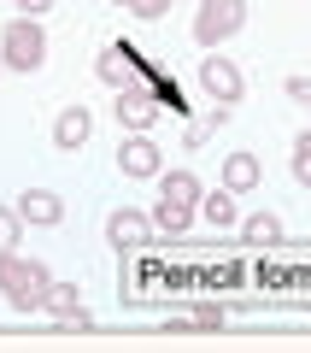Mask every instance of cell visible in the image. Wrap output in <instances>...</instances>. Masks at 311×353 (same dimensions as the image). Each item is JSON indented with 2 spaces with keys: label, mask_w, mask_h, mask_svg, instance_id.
<instances>
[{
  "label": "cell",
  "mask_w": 311,
  "mask_h": 353,
  "mask_svg": "<svg viewBox=\"0 0 311 353\" xmlns=\"http://www.w3.org/2000/svg\"><path fill=\"white\" fill-rule=\"evenodd\" d=\"M200 176L194 171H164L159 176V201H153V230H164V236H182L188 224L200 218Z\"/></svg>",
  "instance_id": "6da1fadb"
},
{
  "label": "cell",
  "mask_w": 311,
  "mask_h": 353,
  "mask_svg": "<svg viewBox=\"0 0 311 353\" xmlns=\"http://www.w3.org/2000/svg\"><path fill=\"white\" fill-rule=\"evenodd\" d=\"M47 289H53V277H47V265L41 259H24V253H0V294L18 306V312H47Z\"/></svg>",
  "instance_id": "7a4b0ae2"
},
{
  "label": "cell",
  "mask_w": 311,
  "mask_h": 353,
  "mask_svg": "<svg viewBox=\"0 0 311 353\" xmlns=\"http://www.w3.org/2000/svg\"><path fill=\"white\" fill-rule=\"evenodd\" d=\"M0 59H6V71H41L47 65V30L36 24V18H12V24L0 30Z\"/></svg>",
  "instance_id": "3957f363"
},
{
  "label": "cell",
  "mask_w": 311,
  "mask_h": 353,
  "mask_svg": "<svg viewBox=\"0 0 311 353\" xmlns=\"http://www.w3.org/2000/svg\"><path fill=\"white\" fill-rule=\"evenodd\" d=\"M241 24H247V0H200V12H194V41H200V48H224Z\"/></svg>",
  "instance_id": "277c9868"
},
{
  "label": "cell",
  "mask_w": 311,
  "mask_h": 353,
  "mask_svg": "<svg viewBox=\"0 0 311 353\" xmlns=\"http://www.w3.org/2000/svg\"><path fill=\"white\" fill-rule=\"evenodd\" d=\"M200 88L212 94V106H235L241 101V88H247V77H241V65L235 59H200Z\"/></svg>",
  "instance_id": "5b68a950"
},
{
  "label": "cell",
  "mask_w": 311,
  "mask_h": 353,
  "mask_svg": "<svg viewBox=\"0 0 311 353\" xmlns=\"http://www.w3.org/2000/svg\"><path fill=\"white\" fill-rule=\"evenodd\" d=\"M118 171L136 176V183H141V176H159V171H164V148L147 136V130H136V136L118 148Z\"/></svg>",
  "instance_id": "8992f818"
},
{
  "label": "cell",
  "mask_w": 311,
  "mask_h": 353,
  "mask_svg": "<svg viewBox=\"0 0 311 353\" xmlns=\"http://www.w3.org/2000/svg\"><path fill=\"white\" fill-rule=\"evenodd\" d=\"M147 236H153V212H136V206H118V212L106 218V241H112L118 253H136V248H147Z\"/></svg>",
  "instance_id": "52a82bcc"
},
{
  "label": "cell",
  "mask_w": 311,
  "mask_h": 353,
  "mask_svg": "<svg viewBox=\"0 0 311 353\" xmlns=\"http://www.w3.org/2000/svg\"><path fill=\"white\" fill-rule=\"evenodd\" d=\"M88 136H94V112H88V106H65V112L53 118V148L59 153H76Z\"/></svg>",
  "instance_id": "ba28073f"
},
{
  "label": "cell",
  "mask_w": 311,
  "mask_h": 353,
  "mask_svg": "<svg viewBox=\"0 0 311 353\" xmlns=\"http://www.w3.org/2000/svg\"><path fill=\"white\" fill-rule=\"evenodd\" d=\"M18 218H24V224H36V230H53L65 218V201L53 189H24L18 194Z\"/></svg>",
  "instance_id": "9c48e42d"
},
{
  "label": "cell",
  "mask_w": 311,
  "mask_h": 353,
  "mask_svg": "<svg viewBox=\"0 0 311 353\" xmlns=\"http://www.w3.org/2000/svg\"><path fill=\"white\" fill-rule=\"evenodd\" d=\"M153 118H159V101H153V94H141V88H118V124H124V130H153Z\"/></svg>",
  "instance_id": "30bf717a"
},
{
  "label": "cell",
  "mask_w": 311,
  "mask_h": 353,
  "mask_svg": "<svg viewBox=\"0 0 311 353\" xmlns=\"http://www.w3.org/2000/svg\"><path fill=\"white\" fill-rule=\"evenodd\" d=\"M259 183H264L259 153H229V159H224V189H229V194H253Z\"/></svg>",
  "instance_id": "8fae6325"
},
{
  "label": "cell",
  "mask_w": 311,
  "mask_h": 353,
  "mask_svg": "<svg viewBox=\"0 0 311 353\" xmlns=\"http://www.w3.org/2000/svg\"><path fill=\"white\" fill-rule=\"evenodd\" d=\"M94 71H100V83H112V88H129V83L141 77V59H136V48H106Z\"/></svg>",
  "instance_id": "7c38bea8"
},
{
  "label": "cell",
  "mask_w": 311,
  "mask_h": 353,
  "mask_svg": "<svg viewBox=\"0 0 311 353\" xmlns=\"http://www.w3.org/2000/svg\"><path fill=\"white\" fill-rule=\"evenodd\" d=\"M47 318H59V324H88V306H83V289L76 283H53L47 289Z\"/></svg>",
  "instance_id": "4fadbf2b"
},
{
  "label": "cell",
  "mask_w": 311,
  "mask_h": 353,
  "mask_svg": "<svg viewBox=\"0 0 311 353\" xmlns=\"http://www.w3.org/2000/svg\"><path fill=\"white\" fill-rule=\"evenodd\" d=\"M241 194H229V189H217V194H200V218H206V224L212 230H235L241 224Z\"/></svg>",
  "instance_id": "5bb4252c"
},
{
  "label": "cell",
  "mask_w": 311,
  "mask_h": 353,
  "mask_svg": "<svg viewBox=\"0 0 311 353\" xmlns=\"http://www.w3.org/2000/svg\"><path fill=\"white\" fill-rule=\"evenodd\" d=\"M241 241H247V248H276V241H282V218L276 212H253V218H241Z\"/></svg>",
  "instance_id": "9a60e30c"
},
{
  "label": "cell",
  "mask_w": 311,
  "mask_h": 353,
  "mask_svg": "<svg viewBox=\"0 0 311 353\" xmlns=\"http://www.w3.org/2000/svg\"><path fill=\"white\" fill-rule=\"evenodd\" d=\"M18 236H24V218H18V206H0V253H12Z\"/></svg>",
  "instance_id": "2e32d148"
},
{
  "label": "cell",
  "mask_w": 311,
  "mask_h": 353,
  "mask_svg": "<svg viewBox=\"0 0 311 353\" xmlns=\"http://www.w3.org/2000/svg\"><path fill=\"white\" fill-rule=\"evenodd\" d=\"M294 176H299V183L311 189V130H305V136L294 141Z\"/></svg>",
  "instance_id": "e0dca14e"
},
{
  "label": "cell",
  "mask_w": 311,
  "mask_h": 353,
  "mask_svg": "<svg viewBox=\"0 0 311 353\" xmlns=\"http://www.w3.org/2000/svg\"><path fill=\"white\" fill-rule=\"evenodd\" d=\"M124 12H136V18H147V24H153V18L171 12V0H124Z\"/></svg>",
  "instance_id": "ac0fdd59"
},
{
  "label": "cell",
  "mask_w": 311,
  "mask_h": 353,
  "mask_svg": "<svg viewBox=\"0 0 311 353\" xmlns=\"http://www.w3.org/2000/svg\"><path fill=\"white\" fill-rule=\"evenodd\" d=\"M194 324H224V306H194Z\"/></svg>",
  "instance_id": "d6986e66"
},
{
  "label": "cell",
  "mask_w": 311,
  "mask_h": 353,
  "mask_svg": "<svg viewBox=\"0 0 311 353\" xmlns=\"http://www.w3.org/2000/svg\"><path fill=\"white\" fill-rule=\"evenodd\" d=\"M18 12H24V18H41V12H53V0H18Z\"/></svg>",
  "instance_id": "ffe728a7"
},
{
  "label": "cell",
  "mask_w": 311,
  "mask_h": 353,
  "mask_svg": "<svg viewBox=\"0 0 311 353\" xmlns=\"http://www.w3.org/2000/svg\"><path fill=\"white\" fill-rule=\"evenodd\" d=\"M288 94H294V101H311V83H305V77H294V83H288Z\"/></svg>",
  "instance_id": "44dd1931"
},
{
  "label": "cell",
  "mask_w": 311,
  "mask_h": 353,
  "mask_svg": "<svg viewBox=\"0 0 311 353\" xmlns=\"http://www.w3.org/2000/svg\"><path fill=\"white\" fill-rule=\"evenodd\" d=\"M0 77H6V59H0Z\"/></svg>",
  "instance_id": "7402d4cb"
},
{
  "label": "cell",
  "mask_w": 311,
  "mask_h": 353,
  "mask_svg": "<svg viewBox=\"0 0 311 353\" xmlns=\"http://www.w3.org/2000/svg\"><path fill=\"white\" fill-rule=\"evenodd\" d=\"M112 6H124V0H112Z\"/></svg>",
  "instance_id": "603a6c76"
},
{
  "label": "cell",
  "mask_w": 311,
  "mask_h": 353,
  "mask_svg": "<svg viewBox=\"0 0 311 353\" xmlns=\"http://www.w3.org/2000/svg\"><path fill=\"white\" fill-rule=\"evenodd\" d=\"M171 6H176V0H171Z\"/></svg>",
  "instance_id": "cb8c5ba5"
}]
</instances>
